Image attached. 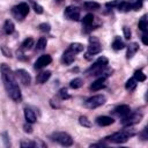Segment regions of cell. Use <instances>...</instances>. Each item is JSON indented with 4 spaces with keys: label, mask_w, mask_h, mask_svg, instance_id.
I'll list each match as a JSON object with an SVG mask.
<instances>
[{
    "label": "cell",
    "mask_w": 148,
    "mask_h": 148,
    "mask_svg": "<svg viewBox=\"0 0 148 148\" xmlns=\"http://www.w3.org/2000/svg\"><path fill=\"white\" fill-rule=\"evenodd\" d=\"M105 101H106V98L104 95H95L84 102V106L88 109H96V108L103 105L105 103Z\"/></svg>",
    "instance_id": "ba28073f"
},
{
    "label": "cell",
    "mask_w": 148,
    "mask_h": 148,
    "mask_svg": "<svg viewBox=\"0 0 148 148\" xmlns=\"http://www.w3.org/2000/svg\"><path fill=\"white\" fill-rule=\"evenodd\" d=\"M138 82H142L146 80V74H143V72L141 69H138L134 72V76H133Z\"/></svg>",
    "instance_id": "4316f807"
},
{
    "label": "cell",
    "mask_w": 148,
    "mask_h": 148,
    "mask_svg": "<svg viewBox=\"0 0 148 148\" xmlns=\"http://www.w3.org/2000/svg\"><path fill=\"white\" fill-rule=\"evenodd\" d=\"M12 13L15 16V18L22 21L29 14V6L25 2H21V3H18V5H16V6L13 7Z\"/></svg>",
    "instance_id": "52a82bcc"
},
{
    "label": "cell",
    "mask_w": 148,
    "mask_h": 148,
    "mask_svg": "<svg viewBox=\"0 0 148 148\" xmlns=\"http://www.w3.org/2000/svg\"><path fill=\"white\" fill-rule=\"evenodd\" d=\"M14 29H15L14 23H13L10 20H7V21L5 22V24H3V30H5V32H6L7 35H10V34L14 32Z\"/></svg>",
    "instance_id": "44dd1931"
},
{
    "label": "cell",
    "mask_w": 148,
    "mask_h": 148,
    "mask_svg": "<svg viewBox=\"0 0 148 148\" xmlns=\"http://www.w3.org/2000/svg\"><path fill=\"white\" fill-rule=\"evenodd\" d=\"M23 128H24V132H27V133H31L32 132V127L30 126V124L28 123V124H25L24 126H23Z\"/></svg>",
    "instance_id": "e575fe53"
},
{
    "label": "cell",
    "mask_w": 148,
    "mask_h": 148,
    "mask_svg": "<svg viewBox=\"0 0 148 148\" xmlns=\"http://www.w3.org/2000/svg\"><path fill=\"white\" fill-rule=\"evenodd\" d=\"M108 62H109V60H108L105 57H99V58L94 62V65L87 71V73H90V74H92V75H99V74L104 71V68L106 67Z\"/></svg>",
    "instance_id": "5b68a950"
},
{
    "label": "cell",
    "mask_w": 148,
    "mask_h": 148,
    "mask_svg": "<svg viewBox=\"0 0 148 148\" xmlns=\"http://www.w3.org/2000/svg\"><path fill=\"white\" fill-rule=\"evenodd\" d=\"M134 134H135V132L132 128H127V130H123L120 132H116V133L111 134L110 136H108L105 139L109 140V141H111V142H114V143H124L131 136H133Z\"/></svg>",
    "instance_id": "3957f363"
},
{
    "label": "cell",
    "mask_w": 148,
    "mask_h": 148,
    "mask_svg": "<svg viewBox=\"0 0 148 148\" xmlns=\"http://www.w3.org/2000/svg\"><path fill=\"white\" fill-rule=\"evenodd\" d=\"M141 118H142V113H140V112H133V113H132V112H131L127 117L123 118L121 124H123L124 126H132V125L139 123V121L141 120Z\"/></svg>",
    "instance_id": "9c48e42d"
},
{
    "label": "cell",
    "mask_w": 148,
    "mask_h": 148,
    "mask_svg": "<svg viewBox=\"0 0 148 148\" xmlns=\"http://www.w3.org/2000/svg\"><path fill=\"white\" fill-rule=\"evenodd\" d=\"M94 21H95V17L92 14H87L83 18H82V24L84 28H88V29H92L91 27L94 25Z\"/></svg>",
    "instance_id": "9a60e30c"
},
{
    "label": "cell",
    "mask_w": 148,
    "mask_h": 148,
    "mask_svg": "<svg viewBox=\"0 0 148 148\" xmlns=\"http://www.w3.org/2000/svg\"><path fill=\"white\" fill-rule=\"evenodd\" d=\"M113 118L111 117H108V116H102V117H98L96 119V123L99 125V126H109L111 124H113Z\"/></svg>",
    "instance_id": "e0dca14e"
},
{
    "label": "cell",
    "mask_w": 148,
    "mask_h": 148,
    "mask_svg": "<svg viewBox=\"0 0 148 148\" xmlns=\"http://www.w3.org/2000/svg\"><path fill=\"white\" fill-rule=\"evenodd\" d=\"M51 76V72L50 71H45V72H40L37 76H36V81L38 83H45Z\"/></svg>",
    "instance_id": "d6986e66"
},
{
    "label": "cell",
    "mask_w": 148,
    "mask_h": 148,
    "mask_svg": "<svg viewBox=\"0 0 148 148\" xmlns=\"http://www.w3.org/2000/svg\"><path fill=\"white\" fill-rule=\"evenodd\" d=\"M21 147H24V148H25V147H27V148H28V147H36V142H35V141H24V140H23V141L21 142Z\"/></svg>",
    "instance_id": "f546056e"
},
{
    "label": "cell",
    "mask_w": 148,
    "mask_h": 148,
    "mask_svg": "<svg viewBox=\"0 0 148 148\" xmlns=\"http://www.w3.org/2000/svg\"><path fill=\"white\" fill-rule=\"evenodd\" d=\"M79 123L82 125V126H84V127H90L91 126V123L88 120V118L87 117H84V116H81L80 118H79Z\"/></svg>",
    "instance_id": "f1b7e54d"
},
{
    "label": "cell",
    "mask_w": 148,
    "mask_h": 148,
    "mask_svg": "<svg viewBox=\"0 0 148 148\" xmlns=\"http://www.w3.org/2000/svg\"><path fill=\"white\" fill-rule=\"evenodd\" d=\"M123 30H124L125 38H126V39H130V38H131V30H130V28H128V27H124Z\"/></svg>",
    "instance_id": "836d02e7"
},
{
    "label": "cell",
    "mask_w": 148,
    "mask_h": 148,
    "mask_svg": "<svg viewBox=\"0 0 148 148\" xmlns=\"http://www.w3.org/2000/svg\"><path fill=\"white\" fill-rule=\"evenodd\" d=\"M124 42L120 39V37H116L114 38V40H113V43H112V49L113 50H116V51H119V50H121V49H124Z\"/></svg>",
    "instance_id": "cb8c5ba5"
},
{
    "label": "cell",
    "mask_w": 148,
    "mask_h": 148,
    "mask_svg": "<svg viewBox=\"0 0 148 148\" xmlns=\"http://www.w3.org/2000/svg\"><path fill=\"white\" fill-rule=\"evenodd\" d=\"M51 139L58 143H60L61 146H65V147H68V146H72L73 145V139L69 134L65 133V132H56L51 135Z\"/></svg>",
    "instance_id": "8992f818"
},
{
    "label": "cell",
    "mask_w": 148,
    "mask_h": 148,
    "mask_svg": "<svg viewBox=\"0 0 148 148\" xmlns=\"http://www.w3.org/2000/svg\"><path fill=\"white\" fill-rule=\"evenodd\" d=\"M65 16L68 18V20H72V21H79L80 20V16H81V12L77 7H74V6H68L66 9H65Z\"/></svg>",
    "instance_id": "30bf717a"
},
{
    "label": "cell",
    "mask_w": 148,
    "mask_h": 148,
    "mask_svg": "<svg viewBox=\"0 0 148 148\" xmlns=\"http://www.w3.org/2000/svg\"><path fill=\"white\" fill-rule=\"evenodd\" d=\"M139 50V44L138 43H131L128 46H127V53H126V57L127 59H131Z\"/></svg>",
    "instance_id": "ac0fdd59"
},
{
    "label": "cell",
    "mask_w": 148,
    "mask_h": 148,
    "mask_svg": "<svg viewBox=\"0 0 148 148\" xmlns=\"http://www.w3.org/2000/svg\"><path fill=\"white\" fill-rule=\"evenodd\" d=\"M82 84H83V80H82V79H80V77H76V79H74V80H72V81H71L69 87H71V88H73V89H77V88L82 87Z\"/></svg>",
    "instance_id": "484cf974"
},
{
    "label": "cell",
    "mask_w": 148,
    "mask_h": 148,
    "mask_svg": "<svg viewBox=\"0 0 148 148\" xmlns=\"http://www.w3.org/2000/svg\"><path fill=\"white\" fill-rule=\"evenodd\" d=\"M24 117H25L27 123H29V124H34L36 121V114L30 108H25L24 109Z\"/></svg>",
    "instance_id": "2e32d148"
},
{
    "label": "cell",
    "mask_w": 148,
    "mask_h": 148,
    "mask_svg": "<svg viewBox=\"0 0 148 148\" xmlns=\"http://www.w3.org/2000/svg\"><path fill=\"white\" fill-rule=\"evenodd\" d=\"M114 113L117 116H119L120 118H125L131 113V108L126 104H121V105H119L114 109Z\"/></svg>",
    "instance_id": "4fadbf2b"
},
{
    "label": "cell",
    "mask_w": 148,
    "mask_h": 148,
    "mask_svg": "<svg viewBox=\"0 0 148 148\" xmlns=\"http://www.w3.org/2000/svg\"><path fill=\"white\" fill-rule=\"evenodd\" d=\"M142 43H143L145 45L148 44V40H147V32H143V35H142Z\"/></svg>",
    "instance_id": "d590c367"
},
{
    "label": "cell",
    "mask_w": 148,
    "mask_h": 148,
    "mask_svg": "<svg viewBox=\"0 0 148 148\" xmlns=\"http://www.w3.org/2000/svg\"><path fill=\"white\" fill-rule=\"evenodd\" d=\"M15 75L18 79V81L21 83H23L24 86H28L30 83V81H31V77H30L29 73L27 71H24V69H17L15 72Z\"/></svg>",
    "instance_id": "7c38bea8"
},
{
    "label": "cell",
    "mask_w": 148,
    "mask_h": 148,
    "mask_svg": "<svg viewBox=\"0 0 148 148\" xmlns=\"http://www.w3.org/2000/svg\"><path fill=\"white\" fill-rule=\"evenodd\" d=\"M51 61H52V58H51L50 54H43V56H40V57L36 60V62H35V68H36V69H42V68L46 67L47 65H50Z\"/></svg>",
    "instance_id": "8fae6325"
},
{
    "label": "cell",
    "mask_w": 148,
    "mask_h": 148,
    "mask_svg": "<svg viewBox=\"0 0 148 148\" xmlns=\"http://www.w3.org/2000/svg\"><path fill=\"white\" fill-rule=\"evenodd\" d=\"M101 51H102V45H101L98 38L91 36V37L89 38V46H88V51H87V53H86V58H87V59H91L92 56L99 53Z\"/></svg>",
    "instance_id": "277c9868"
},
{
    "label": "cell",
    "mask_w": 148,
    "mask_h": 148,
    "mask_svg": "<svg viewBox=\"0 0 148 148\" xmlns=\"http://www.w3.org/2000/svg\"><path fill=\"white\" fill-rule=\"evenodd\" d=\"M59 95H60V97H61L62 99H67V98L69 97V95H68V92H67V90H66L65 88L59 91Z\"/></svg>",
    "instance_id": "d6a6232c"
},
{
    "label": "cell",
    "mask_w": 148,
    "mask_h": 148,
    "mask_svg": "<svg viewBox=\"0 0 148 148\" xmlns=\"http://www.w3.org/2000/svg\"><path fill=\"white\" fill-rule=\"evenodd\" d=\"M32 46H34V39H32L31 37L25 38V39L23 40V43H22V50H23V51L30 50Z\"/></svg>",
    "instance_id": "d4e9b609"
},
{
    "label": "cell",
    "mask_w": 148,
    "mask_h": 148,
    "mask_svg": "<svg viewBox=\"0 0 148 148\" xmlns=\"http://www.w3.org/2000/svg\"><path fill=\"white\" fill-rule=\"evenodd\" d=\"M74 1H79V0H74Z\"/></svg>",
    "instance_id": "74e56055"
},
{
    "label": "cell",
    "mask_w": 148,
    "mask_h": 148,
    "mask_svg": "<svg viewBox=\"0 0 148 148\" xmlns=\"http://www.w3.org/2000/svg\"><path fill=\"white\" fill-rule=\"evenodd\" d=\"M45 46H46V38L45 37H40L38 39L37 44H36V50L37 51H42V50L45 49Z\"/></svg>",
    "instance_id": "83f0119b"
},
{
    "label": "cell",
    "mask_w": 148,
    "mask_h": 148,
    "mask_svg": "<svg viewBox=\"0 0 148 148\" xmlns=\"http://www.w3.org/2000/svg\"><path fill=\"white\" fill-rule=\"evenodd\" d=\"M32 7H34V9H35V12H36L37 14H42V13H43V7H42L40 5H38V3H36V2H32Z\"/></svg>",
    "instance_id": "4dcf8cb0"
},
{
    "label": "cell",
    "mask_w": 148,
    "mask_h": 148,
    "mask_svg": "<svg viewBox=\"0 0 148 148\" xmlns=\"http://www.w3.org/2000/svg\"><path fill=\"white\" fill-rule=\"evenodd\" d=\"M83 7L88 10H95V9H98L101 7V5L98 2H95V1H87L83 3Z\"/></svg>",
    "instance_id": "603a6c76"
},
{
    "label": "cell",
    "mask_w": 148,
    "mask_h": 148,
    "mask_svg": "<svg viewBox=\"0 0 148 148\" xmlns=\"http://www.w3.org/2000/svg\"><path fill=\"white\" fill-rule=\"evenodd\" d=\"M106 86V77H103L101 76L99 79H97L96 81H94L90 86V89L94 90V91H97V90H101L102 88H104Z\"/></svg>",
    "instance_id": "5bb4252c"
},
{
    "label": "cell",
    "mask_w": 148,
    "mask_h": 148,
    "mask_svg": "<svg viewBox=\"0 0 148 148\" xmlns=\"http://www.w3.org/2000/svg\"><path fill=\"white\" fill-rule=\"evenodd\" d=\"M83 51V45L80 43H73L69 45V47L62 54V62L66 65H71L74 59H75V54Z\"/></svg>",
    "instance_id": "7a4b0ae2"
},
{
    "label": "cell",
    "mask_w": 148,
    "mask_h": 148,
    "mask_svg": "<svg viewBox=\"0 0 148 148\" xmlns=\"http://www.w3.org/2000/svg\"><path fill=\"white\" fill-rule=\"evenodd\" d=\"M39 29H40L42 31H44V32H47V31H50L51 27H50L49 23H40V24H39Z\"/></svg>",
    "instance_id": "1f68e13d"
},
{
    "label": "cell",
    "mask_w": 148,
    "mask_h": 148,
    "mask_svg": "<svg viewBox=\"0 0 148 148\" xmlns=\"http://www.w3.org/2000/svg\"><path fill=\"white\" fill-rule=\"evenodd\" d=\"M139 29L142 31V32H147V30H148V21H147V16L146 15H143L142 17H141V20L139 21Z\"/></svg>",
    "instance_id": "ffe728a7"
},
{
    "label": "cell",
    "mask_w": 148,
    "mask_h": 148,
    "mask_svg": "<svg viewBox=\"0 0 148 148\" xmlns=\"http://www.w3.org/2000/svg\"><path fill=\"white\" fill-rule=\"evenodd\" d=\"M136 84H138V81H136L134 77H131L130 80H127V81H126L125 88H126L128 91H133V90L136 88Z\"/></svg>",
    "instance_id": "7402d4cb"
},
{
    "label": "cell",
    "mask_w": 148,
    "mask_h": 148,
    "mask_svg": "<svg viewBox=\"0 0 148 148\" xmlns=\"http://www.w3.org/2000/svg\"><path fill=\"white\" fill-rule=\"evenodd\" d=\"M62 1H64V0H57V2H59V3H60V2H62Z\"/></svg>",
    "instance_id": "8d00e7d4"
},
{
    "label": "cell",
    "mask_w": 148,
    "mask_h": 148,
    "mask_svg": "<svg viewBox=\"0 0 148 148\" xmlns=\"http://www.w3.org/2000/svg\"><path fill=\"white\" fill-rule=\"evenodd\" d=\"M0 72H1L2 82H3V86L6 88L7 94L15 102L21 101V98H22L21 89H20L18 83H17V81L15 79V74L12 72V69L9 68V66L7 64H2L0 66Z\"/></svg>",
    "instance_id": "6da1fadb"
}]
</instances>
